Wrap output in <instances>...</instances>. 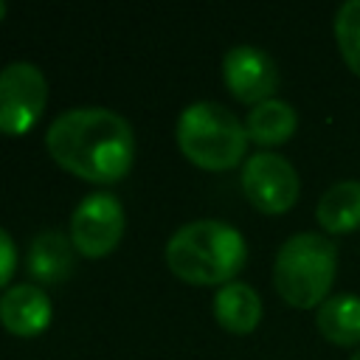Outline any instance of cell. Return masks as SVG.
Here are the masks:
<instances>
[{"mask_svg": "<svg viewBox=\"0 0 360 360\" xmlns=\"http://www.w3.org/2000/svg\"><path fill=\"white\" fill-rule=\"evenodd\" d=\"M48 155L70 174L107 186L132 169L135 135L124 115L107 107L59 112L45 132Z\"/></svg>", "mask_w": 360, "mask_h": 360, "instance_id": "1", "label": "cell"}, {"mask_svg": "<svg viewBox=\"0 0 360 360\" xmlns=\"http://www.w3.org/2000/svg\"><path fill=\"white\" fill-rule=\"evenodd\" d=\"M245 262V236L222 219L186 222L166 242L169 270L188 284H231Z\"/></svg>", "mask_w": 360, "mask_h": 360, "instance_id": "2", "label": "cell"}, {"mask_svg": "<svg viewBox=\"0 0 360 360\" xmlns=\"http://www.w3.org/2000/svg\"><path fill=\"white\" fill-rule=\"evenodd\" d=\"M338 270V245L323 233H295L290 236L273 264L276 292L295 309H312L326 301Z\"/></svg>", "mask_w": 360, "mask_h": 360, "instance_id": "3", "label": "cell"}, {"mask_svg": "<svg viewBox=\"0 0 360 360\" xmlns=\"http://www.w3.org/2000/svg\"><path fill=\"white\" fill-rule=\"evenodd\" d=\"M177 146L200 169H233L248 149L245 124L217 101H194L177 118Z\"/></svg>", "mask_w": 360, "mask_h": 360, "instance_id": "4", "label": "cell"}, {"mask_svg": "<svg viewBox=\"0 0 360 360\" xmlns=\"http://www.w3.org/2000/svg\"><path fill=\"white\" fill-rule=\"evenodd\" d=\"M48 101L45 73L34 62H8L0 70V132L25 135Z\"/></svg>", "mask_w": 360, "mask_h": 360, "instance_id": "5", "label": "cell"}, {"mask_svg": "<svg viewBox=\"0 0 360 360\" xmlns=\"http://www.w3.org/2000/svg\"><path fill=\"white\" fill-rule=\"evenodd\" d=\"M70 242L76 253L101 259L112 253L124 236V208L110 191H93L70 214Z\"/></svg>", "mask_w": 360, "mask_h": 360, "instance_id": "6", "label": "cell"}, {"mask_svg": "<svg viewBox=\"0 0 360 360\" xmlns=\"http://www.w3.org/2000/svg\"><path fill=\"white\" fill-rule=\"evenodd\" d=\"M242 191L262 214H284L295 205L301 183L287 158L276 152H256L242 166Z\"/></svg>", "mask_w": 360, "mask_h": 360, "instance_id": "7", "label": "cell"}, {"mask_svg": "<svg viewBox=\"0 0 360 360\" xmlns=\"http://www.w3.org/2000/svg\"><path fill=\"white\" fill-rule=\"evenodd\" d=\"M222 79L231 96L242 104H262L278 87V68L273 56L256 45H233L222 56Z\"/></svg>", "mask_w": 360, "mask_h": 360, "instance_id": "8", "label": "cell"}, {"mask_svg": "<svg viewBox=\"0 0 360 360\" xmlns=\"http://www.w3.org/2000/svg\"><path fill=\"white\" fill-rule=\"evenodd\" d=\"M0 323L17 338H37L51 323V298L37 284H14L0 295Z\"/></svg>", "mask_w": 360, "mask_h": 360, "instance_id": "9", "label": "cell"}, {"mask_svg": "<svg viewBox=\"0 0 360 360\" xmlns=\"http://www.w3.org/2000/svg\"><path fill=\"white\" fill-rule=\"evenodd\" d=\"M73 264H76V248L70 236L59 231H42L39 236H34L28 248V259H25L31 278L42 284H56L70 276Z\"/></svg>", "mask_w": 360, "mask_h": 360, "instance_id": "10", "label": "cell"}, {"mask_svg": "<svg viewBox=\"0 0 360 360\" xmlns=\"http://www.w3.org/2000/svg\"><path fill=\"white\" fill-rule=\"evenodd\" d=\"M214 318L225 332L248 335L262 321V298L245 281L222 284L214 295Z\"/></svg>", "mask_w": 360, "mask_h": 360, "instance_id": "11", "label": "cell"}, {"mask_svg": "<svg viewBox=\"0 0 360 360\" xmlns=\"http://www.w3.org/2000/svg\"><path fill=\"white\" fill-rule=\"evenodd\" d=\"M315 219L326 233H349L360 228V180L329 186L315 208Z\"/></svg>", "mask_w": 360, "mask_h": 360, "instance_id": "12", "label": "cell"}, {"mask_svg": "<svg viewBox=\"0 0 360 360\" xmlns=\"http://www.w3.org/2000/svg\"><path fill=\"white\" fill-rule=\"evenodd\" d=\"M315 326L335 346H357L360 343V295H352V292L329 295L315 312Z\"/></svg>", "mask_w": 360, "mask_h": 360, "instance_id": "13", "label": "cell"}, {"mask_svg": "<svg viewBox=\"0 0 360 360\" xmlns=\"http://www.w3.org/2000/svg\"><path fill=\"white\" fill-rule=\"evenodd\" d=\"M295 127H298V115L281 98H267V101L256 104L245 121L248 138L256 141L259 146H276V143L290 141Z\"/></svg>", "mask_w": 360, "mask_h": 360, "instance_id": "14", "label": "cell"}, {"mask_svg": "<svg viewBox=\"0 0 360 360\" xmlns=\"http://www.w3.org/2000/svg\"><path fill=\"white\" fill-rule=\"evenodd\" d=\"M335 39L343 62L354 76H360V0H349L335 14Z\"/></svg>", "mask_w": 360, "mask_h": 360, "instance_id": "15", "label": "cell"}, {"mask_svg": "<svg viewBox=\"0 0 360 360\" xmlns=\"http://www.w3.org/2000/svg\"><path fill=\"white\" fill-rule=\"evenodd\" d=\"M14 270H17V248H14V239L0 228V287L11 281Z\"/></svg>", "mask_w": 360, "mask_h": 360, "instance_id": "16", "label": "cell"}, {"mask_svg": "<svg viewBox=\"0 0 360 360\" xmlns=\"http://www.w3.org/2000/svg\"><path fill=\"white\" fill-rule=\"evenodd\" d=\"M3 17H6V3L0 0V20H3Z\"/></svg>", "mask_w": 360, "mask_h": 360, "instance_id": "17", "label": "cell"}, {"mask_svg": "<svg viewBox=\"0 0 360 360\" xmlns=\"http://www.w3.org/2000/svg\"><path fill=\"white\" fill-rule=\"evenodd\" d=\"M349 360H360V349H357V352H354V354H352Z\"/></svg>", "mask_w": 360, "mask_h": 360, "instance_id": "18", "label": "cell"}]
</instances>
